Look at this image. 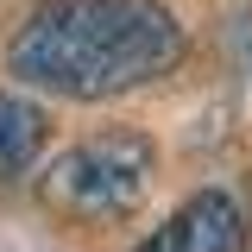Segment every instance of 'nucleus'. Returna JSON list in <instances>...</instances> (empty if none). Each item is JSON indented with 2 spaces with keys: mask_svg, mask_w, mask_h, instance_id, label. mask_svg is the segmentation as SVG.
Masks as SVG:
<instances>
[{
  "mask_svg": "<svg viewBox=\"0 0 252 252\" xmlns=\"http://www.w3.org/2000/svg\"><path fill=\"white\" fill-rule=\"evenodd\" d=\"M6 63L19 82L63 101H114L183 63V26L164 0H44Z\"/></svg>",
  "mask_w": 252,
  "mask_h": 252,
  "instance_id": "nucleus-1",
  "label": "nucleus"
},
{
  "mask_svg": "<svg viewBox=\"0 0 252 252\" xmlns=\"http://www.w3.org/2000/svg\"><path fill=\"white\" fill-rule=\"evenodd\" d=\"M152 170H158L152 139L114 126V132H94V139H76L69 152H57L38 170V195L63 220H120L145 202Z\"/></svg>",
  "mask_w": 252,
  "mask_h": 252,
  "instance_id": "nucleus-2",
  "label": "nucleus"
},
{
  "mask_svg": "<svg viewBox=\"0 0 252 252\" xmlns=\"http://www.w3.org/2000/svg\"><path fill=\"white\" fill-rule=\"evenodd\" d=\"M240 246H246V215H240V202H233L227 189H202V195H189L164 227H152L132 252H240Z\"/></svg>",
  "mask_w": 252,
  "mask_h": 252,
  "instance_id": "nucleus-3",
  "label": "nucleus"
},
{
  "mask_svg": "<svg viewBox=\"0 0 252 252\" xmlns=\"http://www.w3.org/2000/svg\"><path fill=\"white\" fill-rule=\"evenodd\" d=\"M38 145H44V114L19 94H0V177L32 170Z\"/></svg>",
  "mask_w": 252,
  "mask_h": 252,
  "instance_id": "nucleus-4",
  "label": "nucleus"
}]
</instances>
